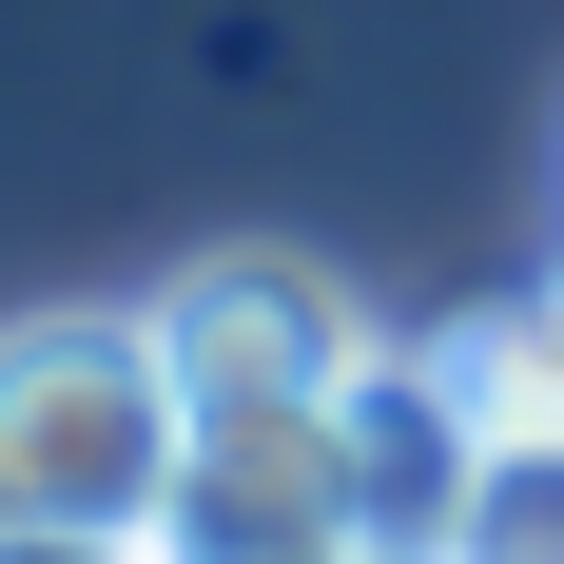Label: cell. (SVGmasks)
Returning a JSON list of instances; mask_svg holds the SVG:
<instances>
[{"label": "cell", "mask_w": 564, "mask_h": 564, "mask_svg": "<svg viewBox=\"0 0 564 564\" xmlns=\"http://www.w3.org/2000/svg\"><path fill=\"white\" fill-rule=\"evenodd\" d=\"M175 429H195V390H175L156 312H20L0 332V525L137 545L175 487Z\"/></svg>", "instance_id": "obj_1"}, {"label": "cell", "mask_w": 564, "mask_h": 564, "mask_svg": "<svg viewBox=\"0 0 564 564\" xmlns=\"http://www.w3.org/2000/svg\"><path fill=\"white\" fill-rule=\"evenodd\" d=\"M370 292L312 273V253H273V234H234V253H195V273L156 292V350L195 409H332L350 370H370Z\"/></svg>", "instance_id": "obj_2"}, {"label": "cell", "mask_w": 564, "mask_h": 564, "mask_svg": "<svg viewBox=\"0 0 564 564\" xmlns=\"http://www.w3.org/2000/svg\"><path fill=\"white\" fill-rule=\"evenodd\" d=\"M137 545H156V564H332V545H370V525H350L332 409H195Z\"/></svg>", "instance_id": "obj_3"}, {"label": "cell", "mask_w": 564, "mask_h": 564, "mask_svg": "<svg viewBox=\"0 0 564 564\" xmlns=\"http://www.w3.org/2000/svg\"><path fill=\"white\" fill-rule=\"evenodd\" d=\"M332 448H350V525L370 545L448 564V507H467V467H487V429L448 390V332H370V370L332 390Z\"/></svg>", "instance_id": "obj_4"}, {"label": "cell", "mask_w": 564, "mask_h": 564, "mask_svg": "<svg viewBox=\"0 0 564 564\" xmlns=\"http://www.w3.org/2000/svg\"><path fill=\"white\" fill-rule=\"evenodd\" d=\"M448 390L487 448H564V273H525L507 312H467L448 332Z\"/></svg>", "instance_id": "obj_5"}, {"label": "cell", "mask_w": 564, "mask_h": 564, "mask_svg": "<svg viewBox=\"0 0 564 564\" xmlns=\"http://www.w3.org/2000/svg\"><path fill=\"white\" fill-rule=\"evenodd\" d=\"M448 564H564V448H487V467H467Z\"/></svg>", "instance_id": "obj_6"}, {"label": "cell", "mask_w": 564, "mask_h": 564, "mask_svg": "<svg viewBox=\"0 0 564 564\" xmlns=\"http://www.w3.org/2000/svg\"><path fill=\"white\" fill-rule=\"evenodd\" d=\"M0 564H156V545H98V525H0Z\"/></svg>", "instance_id": "obj_7"}, {"label": "cell", "mask_w": 564, "mask_h": 564, "mask_svg": "<svg viewBox=\"0 0 564 564\" xmlns=\"http://www.w3.org/2000/svg\"><path fill=\"white\" fill-rule=\"evenodd\" d=\"M332 564H390V545H332Z\"/></svg>", "instance_id": "obj_8"}]
</instances>
